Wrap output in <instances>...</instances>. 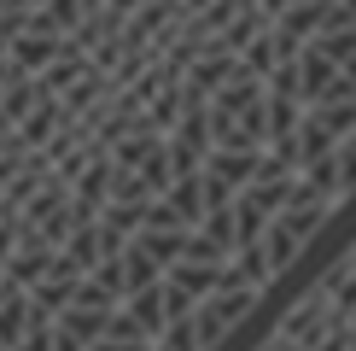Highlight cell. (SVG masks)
<instances>
[{"instance_id": "cell-1", "label": "cell", "mask_w": 356, "mask_h": 351, "mask_svg": "<svg viewBox=\"0 0 356 351\" xmlns=\"http://www.w3.org/2000/svg\"><path fill=\"white\" fill-rule=\"evenodd\" d=\"M356 205V0H0V351H222Z\"/></svg>"}]
</instances>
